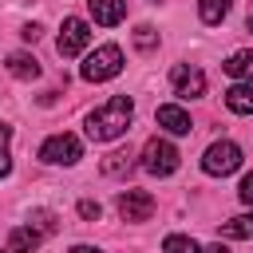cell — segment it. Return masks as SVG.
<instances>
[{
  "label": "cell",
  "mask_w": 253,
  "mask_h": 253,
  "mask_svg": "<svg viewBox=\"0 0 253 253\" xmlns=\"http://www.w3.org/2000/svg\"><path fill=\"white\" fill-rule=\"evenodd\" d=\"M170 83H174V95L178 99H202L206 95V75L194 63H174L170 67Z\"/></svg>",
  "instance_id": "7"
},
{
  "label": "cell",
  "mask_w": 253,
  "mask_h": 253,
  "mask_svg": "<svg viewBox=\"0 0 253 253\" xmlns=\"http://www.w3.org/2000/svg\"><path fill=\"white\" fill-rule=\"evenodd\" d=\"M154 119H158V126H166L170 134H190V130H194L190 115H186L178 103H162V107L154 111Z\"/></svg>",
  "instance_id": "9"
},
{
  "label": "cell",
  "mask_w": 253,
  "mask_h": 253,
  "mask_svg": "<svg viewBox=\"0 0 253 253\" xmlns=\"http://www.w3.org/2000/svg\"><path fill=\"white\" fill-rule=\"evenodd\" d=\"M71 253H103V249H95V245H75Z\"/></svg>",
  "instance_id": "25"
},
{
  "label": "cell",
  "mask_w": 253,
  "mask_h": 253,
  "mask_svg": "<svg viewBox=\"0 0 253 253\" xmlns=\"http://www.w3.org/2000/svg\"><path fill=\"white\" fill-rule=\"evenodd\" d=\"M40 158L51 162V166H75L83 158V142L75 134H51L43 146H40Z\"/></svg>",
  "instance_id": "5"
},
{
  "label": "cell",
  "mask_w": 253,
  "mask_h": 253,
  "mask_svg": "<svg viewBox=\"0 0 253 253\" xmlns=\"http://www.w3.org/2000/svg\"><path fill=\"white\" fill-rule=\"evenodd\" d=\"M134 47H138V51H154V47H158V32H154L150 24H138V28H134Z\"/></svg>",
  "instance_id": "20"
},
{
  "label": "cell",
  "mask_w": 253,
  "mask_h": 253,
  "mask_svg": "<svg viewBox=\"0 0 253 253\" xmlns=\"http://www.w3.org/2000/svg\"><path fill=\"white\" fill-rule=\"evenodd\" d=\"M20 36H24V40H32V43H36V40H40V28H36V24H28V28H24V32H20Z\"/></svg>",
  "instance_id": "23"
},
{
  "label": "cell",
  "mask_w": 253,
  "mask_h": 253,
  "mask_svg": "<svg viewBox=\"0 0 253 253\" xmlns=\"http://www.w3.org/2000/svg\"><path fill=\"white\" fill-rule=\"evenodd\" d=\"M225 107L233 115H253V83H233L225 91Z\"/></svg>",
  "instance_id": "12"
},
{
  "label": "cell",
  "mask_w": 253,
  "mask_h": 253,
  "mask_svg": "<svg viewBox=\"0 0 253 253\" xmlns=\"http://www.w3.org/2000/svg\"><path fill=\"white\" fill-rule=\"evenodd\" d=\"M154 213V198L146 190H123L119 194V217L123 221H150Z\"/></svg>",
  "instance_id": "8"
},
{
  "label": "cell",
  "mask_w": 253,
  "mask_h": 253,
  "mask_svg": "<svg viewBox=\"0 0 253 253\" xmlns=\"http://www.w3.org/2000/svg\"><path fill=\"white\" fill-rule=\"evenodd\" d=\"M99 202H79V217H87V221H99Z\"/></svg>",
  "instance_id": "22"
},
{
  "label": "cell",
  "mask_w": 253,
  "mask_h": 253,
  "mask_svg": "<svg viewBox=\"0 0 253 253\" xmlns=\"http://www.w3.org/2000/svg\"><path fill=\"white\" fill-rule=\"evenodd\" d=\"M202 253H229V249H225V245H221V241H213V245H206V249H202Z\"/></svg>",
  "instance_id": "24"
},
{
  "label": "cell",
  "mask_w": 253,
  "mask_h": 253,
  "mask_svg": "<svg viewBox=\"0 0 253 253\" xmlns=\"http://www.w3.org/2000/svg\"><path fill=\"white\" fill-rule=\"evenodd\" d=\"M87 8L95 16V24H103V28H115L126 16V0H87Z\"/></svg>",
  "instance_id": "10"
},
{
  "label": "cell",
  "mask_w": 253,
  "mask_h": 253,
  "mask_svg": "<svg viewBox=\"0 0 253 253\" xmlns=\"http://www.w3.org/2000/svg\"><path fill=\"white\" fill-rule=\"evenodd\" d=\"M221 233L225 237H253V213H241V217L221 221Z\"/></svg>",
  "instance_id": "17"
},
{
  "label": "cell",
  "mask_w": 253,
  "mask_h": 253,
  "mask_svg": "<svg viewBox=\"0 0 253 253\" xmlns=\"http://www.w3.org/2000/svg\"><path fill=\"white\" fill-rule=\"evenodd\" d=\"M237 194H241V202H245V206H253V170H249V174L241 178V186H237Z\"/></svg>",
  "instance_id": "21"
},
{
  "label": "cell",
  "mask_w": 253,
  "mask_h": 253,
  "mask_svg": "<svg viewBox=\"0 0 253 253\" xmlns=\"http://www.w3.org/2000/svg\"><path fill=\"white\" fill-rule=\"evenodd\" d=\"M249 32H253V12H249Z\"/></svg>",
  "instance_id": "26"
},
{
  "label": "cell",
  "mask_w": 253,
  "mask_h": 253,
  "mask_svg": "<svg viewBox=\"0 0 253 253\" xmlns=\"http://www.w3.org/2000/svg\"><path fill=\"white\" fill-rule=\"evenodd\" d=\"M4 253H8V249H4Z\"/></svg>",
  "instance_id": "27"
},
{
  "label": "cell",
  "mask_w": 253,
  "mask_h": 253,
  "mask_svg": "<svg viewBox=\"0 0 253 253\" xmlns=\"http://www.w3.org/2000/svg\"><path fill=\"white\" fill-rule=\"evenodd\" d=\"M162 253H202V245L190 241V237H182V233H170V237L162 241Z\"/></svg>",
  "instance_id": "19"
},
{
  "label": "cell",
  "mask_w": 253,
  "mask_h": 253,
  "mask_svg": "<svg viewBox=\"0 0 253 253\" xmlns=\"http://www.w3.org/2000/svg\"><path fill=\"white\" fill-rule=\"evenodd\" d=\"M119 71H123V51H119L115 43L95 47V51L87 55V63H83V79H87V83H107V79H115Z\"/></svg>",
  "instance_id": "2"
},
{
  "label": "cell",
  "mask_w": 253,
  "mask_h": 253,
  "mask_svg": "<svg viewBox=\"0 0 253 253\" xmlns=\"http://www.w3.org/2000/svg\"><path fill=\"white\" fill-rule=\"evenodd\" d=\"M130 119H134L130 95H111L103 107H95L87 115V138L91 142H115L119 134L130 130Z\"/></svg>",
  "instance_id": "1"
},
{
  "label": "cell",
  "mask_w": 253,
  "mask_h": 253,
  "mask_svg": "<svg viewBox=\"0 0 253 253\" xmlns=\"http://www.w3.org/2000/svg\"><path fill=\"white\" fill-rule=\"evenodd\" d=\"M221 67H225V75H233V79H253V51H233Z\"/></svg>",
  "instance_id": "14"
},
{
  "label": "cell",
  "mask_w": 253,
  "mask_h": 253,
  "mask_svg": "<svg viewBox=\"0 0 253 253\" xmlns=\"http://www.w3.org/2000/svg\"><path fill=\"white\" fill-rule=\"evenodd\" d=\"M237 166H241V146H237V142H229V138L210 142V146H206V154H202V170H206V174H213V178H225V174H233Z\"/></svg>",
  "instance_id": "3"
},
{
  "label": "cell",
  "mask_w": 253,
  "mask_h": 253,
  "mask_svg": "<svg viewBox=\"0 0 253 253\" xmlns=\"http://www.w3.org/2000/svg\"><path fill=\"white\" fill-rule=\"evenodd\" d=\"M142 170L154 174V178L174 174V170H178V150H174V142H166V138H146V146H142Z\"/></svg>",
  "instance_id": "4"
},
{
  "label": "cell",
  "mask_w": 253,
  "mask_h": 253,
  "mask_svg": "<svg viewBox=\"0 0 253 253\" xmlns=\"http://www.w3.org/2000/svg\"><path fill=\"white\" fill-rule=\"evenodd\" d=\"M198 16L202 24H221L229 16V0H198Z\"/></svg>",
  "instance_id": "15"
},
{
  "label": "cell",
  "mask_w": 253,
  "mask_h": 253,
  "mask_svg": "<svg viewBox=\"0 0 253 253\" xmlns=\"http://www.w3.org/2000/svg\"><path fill=\"white\" fill-rule=\"evenodd\" d=\"M12 174V126L0 123V178Z\"/></svg>",
  "instance_id": "18"
},
{
  "label": "cell",
  "mask_w": 253,
  "mask_h": 253,
  "mask_svg": "<svg viewBox=\"0 0 253 253\" xmlns=\"http://www.w3.org/2000/svg\"><path fill=\"white\" fill-rule=\"evenodd\" d=\"M40 241H43L40 229H32V225H16V229L8 233V253H36Z\"/></svg>",
  "instance_id": "11"
},
{
  "label": "cell",
  "mask_w": 253,
  "mask_h": 253,
  "mask_svg": "<svg viewBox=\"0 0 253 253\" xmlns=\"http://www.w3.org/2000/svg\"><path fill=\"white\" fill-rule=\"evenodd\" d=\"M91 43V24L87 20H79V16H67L63 20V28H59V40H55V47H59V55H79L83 47Z\"/></svg>",
  "instance_id": "6"
},
{
  "label": "cell",
  "mask_w": 253,
  "mask_h": 253,
  "mask_svg": "<svg viewBox=\"0 0 253 253\" xmlns=\"http://www.w3.org/2000/svg\"><path fill=\"white\" fill-rule=\"evenodd\" d=\"M134 154L130 150H115V154H107V162H103V174H111V178H119V174H126L134 162H130Z\"/></svg>",
  "instance_id": "16"
},
{
  "label": "cell",
  "mask_w": 253,
  "mask_h": 253,
  "mask_svg": "<svg viewBox=\"0 0 253 253\" xmlns=\"http://www.w3.org/2000/svg\"><path fill=\"white\" fill-rule=\"evenodd\" d=\"M8 75H16V79H36L40 75V59L36 55H28V51H12L8 55Z\"/></svg>",
  "instance_id": "13"
}]
</instances>
